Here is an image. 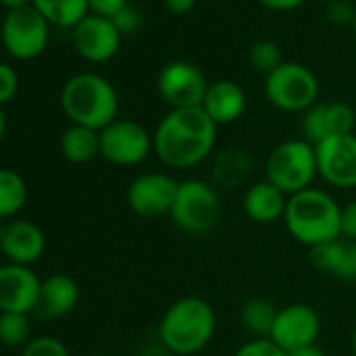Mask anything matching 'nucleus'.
Returning a JSON list of instances; mask_svg holds the SVG:
<instances>
[{
	"label": "nucleus",
	"instance_id": "5",
	"mask_svg": "<svg viewBox=\"0 0 356 356\" xmlns=\"http://www.w3.org/2000/svg\"><path fill=\"white\" fill-rule=\"evenodd\" d=\"M316 176V149L306 138H289L279 143L264 161V178L287 197L310 189Z\"/></svg>",
	"mask_w": 356,
	"mask_h": 356
},
{
	"label": "nucleus",
	"instance_id": "41",
	"mask_svg": "<svg viewBox=\"0 0 356 356\" xmlns=\"http://www.w3.org/2000/svg\"><path fill=\"white\" fill-rule=\"evenodd\" d=\"M352 354L356 356V327H354V331H352Z\"/></svg>",
	"mask_w": 356,
	"mask_h": 356
},
{
	"label": "nucleus",
	"instance_id": "25",
	"mask_svg": "<svg viewBox=\"0 0 356 356\" xmlns=\"http://www.w3.org/2000/svg\"><path fill=\"white\" fill-rule=\"evenodd\" d=\"M277 312H279V308L275 306L273 300L262 298V296H254V298L243 302L239 316H241L243 329L252 337H270Z\"/></svg>",
	"mask_w": 356,
	"mask_h": 356
},
{
	"label": "nucleus",
	"instance_id": "22",
	"mask_svg": "<svg viewBox=\"0 0 356 356\" xmlns=\"http://www.w3.org/2000/svg\"><path fill=\"white\" fill-rule=\"evenodd\" d=\"M61 153L72 163H88L95 157H101V138L99 130L72 124L59 140Z\"/></svg>",
	"mask_w": 356,
	"mask_h": 356
},
{
	"label": "nucleus",
	"instance_id": "11",
	"mask_svg": "<svg viewBox=\"0 0 356 356\" xmlns=\"http://www.w3.org/2000/svg\"><path fill=\"white\" fill-rule=\"evenodd\" d=\"M178 183L168 172H145L134 176L126 189L128 208L140 218L170 216L176 200Z\"/></svg>",
	"mask_w": 356,
	"mask_h": 356
},
{
	"label": "nucleus",
	"instance_id": "24",
	"mask_svg": "<svg viewBox=\"0 0 356 356\" xmlns=\"http://www.w3.org/2000/svg\"><path fill=\"white\" fill-rule=\"evenodd\" d=\"M28 204L26 178L11 168H0V220H13Z\"/></svg>",
	"mask_w": 356,
	"mask_h": 356
},
{
	"label": "nucleus",
	"instance_id": "12",
	"mask_svg": "<svg viewBox=\"0 0 356 356\" xmlns=\"http://www.w3.org/2000/svg\"><path fill=\"white\" fill-rule=\"evenodd\" d=\"M321 333V316L318 312L302 302L287 304L279 308L273 331H270V341H275L285 354L314 346Z\"/></svg>",
	"mask_w": 356,
	"mask_h": 356
},
{
	"label": "nucleus",
	"instance_id": "45",
	"mask_svg": "<svg viewBox=\"0 0 356 356\" xmlns=\"http://www.w3.org/2000/svg\"><path fill=\"white\" fill-rule=\"evenodd\" d=\"M168 356H174V354H168Z\"/></svg>",
	"mask_w": 356,
	"mask_h": 356
},
{
	"label": "nucleus",
	"instance_id": "7",
	"mask_svg": "<svg viewBox=\"0 0 356 356\" xmlns=\"http://www.w3.org/2000/svg\"><path fill=\"white\" fill-rule=\"evenodd\" d=\"M264 95L281 111L304 113L318 99V80L306 65L285 61L264 78Z\"/></svg>",
	"mask_w": 356,
	"mask_h": 356
},
{
	"label": "nucleus",
	"instance_id": "8",
	"mask_svg": "<svg viewBox=\"0 0 356 356\" xmlns=\"http://www.w3.org/2000/svg\"><path fill=\"white\" fill-rule=\"evenodd\" d=\"M49 26L51 24L30 5L17 11H7L0 26V38L11 57L30 61L47 51Z\"/></svg>",
	"mask_w": 356,
	"mask_h": 356
},
{
	"label": "nucleus",
	"instance_id": "13",
	"mask_svg": "<svg viewBox=\"0 0 356 356\" xmlns=\"http://www.w3.org/2000/svg\"><path fill=\"white\" fill-rule=\"evenodd\" d=\"M316 149V165L318 178L323 183L337 189H354L356 187V134L331 136L318 145Z\"/></svg>",
	"mask_w": 356,
	"mask_h": 356
},
{
	"label": "nucleus",
	"instance_id": "23",
	"mask_svg": "<svg viewBox=\"0 0 356 356\" xmlns=\"http://www.w3.org/2000/svg\"><path fill=\"white\" fill-rule=\"evenodd\" d=\"M32 7L51 24L59 28H76L90 15L88 0H32Z\"/></svg>",
	"mask_w": 356,
	"mask_h": 356
},
{
	"label": "nucleus",
	"instance_id": "2",
	"mask_svg": "<svg viewBox=\"0 0 356 356\" xmlns=\"http://www.w3.org/2000/svg\"><path fill=\"white\" fill-rule=\"evenodd\" d=\"M214 333L216 312L202 296L174 300L159 321V339L174 356H195L204 352Z\"/></svg>",
	"mask_w": 356,
	"mask_h": 356
},
{
	"label": "nucleus",
	"instance_id": "15",
	"mask_svg": "<svg viewBox=\"0 0 356 356\" xmlns=\"http://www.w3.org/2000/svg\"><path fill=\"white\" fill-rule=\"evenodd\" d=\"M356 128V111L343 101L314 103L302 115V138L318 145L331 136L352 134Z\"/></svg>",
	"mask_w": 356,
	"mask_h": 356
},
{
	"label": "nucleus",
	"instance_id": "17",
	"mask_svg": "<svg viewBox=\"0 0 356 356\" xmlns=\"http://www.w3.org/2000/svg\"><path fill=\"white\" fill-rule=\"evenodd\" d=\"M44 250H47V237L36 222L24 218H13L5 222L0 252H3V256L11 264L32 266L42 258Z\"/></svg>",
	"mask_w": 356,
	"mask_h": 356
},
{
	"label": "nucleus",
	"instance_id": "42",
	"mask_svg": "<svg viewBox=\"0 0 356 356\" xmlns=\"http://www.w3.org/2000/svg\"><path fill=\"white\" fill-rule=\"evenodd\" d=\"M3 233H5V222L0 220V241H3Z\"/></svg>",
	"mask_w": 356,
	"mask_h": 356
},
{
	"label": "nucleus",
	"instance_id": "14",
	"mask_svg": "<svg viewBox=\"0 0 356 356\" xmlns=\"http://www.w3.org/2000/svg\"><path fill=\"white\" fill-rule=\"evenodd\" d=\"M74 47L78 55L90 63H107L111 61L122 42V34L113 26L111 19L101 15H86L74 30H72Z\"/></svg>",
	"mask_w": 356,
	"mask_h": 356
},
{
	"label": "nucleus",
	"instance_id": "32",
	"mask_svg": "<svg viewBox=\"0 0 356 356\" xmlns=\"http://www.w3.org/2000/svg\"><path fill=\"white\" fill-rule=\"evenodd\" d=\"M111 22H113V26L118 28V32H120L122 36H132V34H136V32L143 28V15H140V11H138L136 7H132L130 3H128L115 17H111Z\"/></svg>",
	"mask_w": 356,
	"mask_h": 356
},
{
	"label": "nucleus",
	"instance_id": "35",
	"mask_svg": "<svg viewBox=\"0 0 356 356\" xmlns=\"http://www.w3.org/2000/svg\"><path fill=\"white\" fill-rule=\"evenodd\" d=\"M126 5H128V0H88L90 13L107 17V19L115 17Z\"/></svg>",
	"mask_w": 356,
	"mask_h": 356
},
{
	"label": "nucleus",
	"instance_id": "16",
	"mask_svg": "<svg viewBox=\"0 0 356 356\" xmlns=\"http://www.w3.org/2000/svg\"><path fill=\"white\" fill-rule=\"evenodd\" d=\"M42 279L32 266L3 264L0 266V312L32 314L40 296Z\"/></svg>",
	"mask_w": 356,
	"mask_h": 356
},
{
	"label": "nucleus",
	"instance_id": "27",
	"mask_svg": "<svg viewBox=\"0 0 356 356\" xmlns=\"http://www.w3.org/2000/svg\"><path fill=\"white\" fill-rule=\"evenodd\" d=\"M30 314L24 312H0V343L9 348L26 346L32 337Z\"/></svg>",
	"mask_w": 356,
	"mask_h": 356
},
{
	"label": "nucleus",
	"instance_id": "34",
	"mask_svg": "<svg viewBox=\"0 0 356 356\" xmlns=\"http://www.w3.org/2000/svg\"><path fill=\"white\" fill-rule=\"evenodd\" d=\"M339 237H343V239L356 243V200H352V202H348L346 206H341Z\"/></svg>",
	"mask_w": 356,
	"mask_h": 356
},
{
	"label": "nucleus",
	"instance_id": "38",
	"mask_svg": "<svg viewBox=\"0 0 356 356\" xmlns=\"http://www.w3.org/2000/svg\"><path fill=\"white\" fill-rule=\"evenodd\" d=\"M287 356H327V354L323 352V348H318V346L314 343V346H306V348L293 350V352H289Z\"/></svg>",
	"mask_w": 356,
	"mask_h": 356
},
{
	"label": "nucleus",
	"instance_id": "33",
	"mask_svg": "<svg viewBox=\"0 0 356 356\" xmlns=\"http://www.w3.org/2000/svg\"><path fill=\"white\" fill-rule=\"evenodd\" d=\"M19 90V76L17 72L9 65L0 61V107L5 103H11Z\"/></svg>",
	"mask_w": 356,
	"mask_h": 356
},
{
	"label": "nucleus",
	"instance_id": "19",
	"mask_svg": "<svg viewBox=\"0 0 356 356\" xmlns=\"http://www.w3.org/2000/svg\"><path fill=\"white\" fill-rule=\"evenodd\" d=\"M287 195L277 189L266 178L258 183H252L241 200L245 216L256 225H273L277 220H283L287 210Z\"/></svg>",
	"mask_w": 356,
	"mask_h": 356
},
{
	"label": "nucleus",
	"instance_id": "31",
	"mask_svg": "<svg viewBox=\"0 0 356 356\" xmlns=\"http://www.w3.org/2000/svg\"><path fill=\"white\" fill-rule=\"evenodd\" d=\"M356 17V7L350 0H333L327 5V22L333 28H352Z\"/></svg>",
	"mask_w": 356,
	"mask_h": 356
},
{
	"label": "nucleus",
	"instance_id": "29",
	"mask_svg": "<svg viewBox=\"0 0 356 356\" xmlns=\"http://www.w3.org/2000/svg\"><path fill=\"white\" fill-rule=\"evenodd\" d=\"M22 356H70V350L61 339L53 335H40V337H32L24 346Z\"/></svg>",
	"mask_w": 356,
	"mask_h": 356
},
{
	"label": "nucleus",
	"instance_id": "44",
	"mask_svg": "<svg viewBox=\"0 0 356 356\" xmlns=\"http://www.w3.org/2000/svg\"><path fill=\"white\" fill-rule=\"evenodd\" d=\"M325 3H333V0H325Z\"/></svg>",
	"mask_w": 356,
	"mask_h": 356
},
{
	"label": "nucleus",
	"instance_id": "26",
	"mask_svg": "<svg viewBox=\"0 0 356 356\" xmlns=\"http://www.w3.org/2000/svg\"><path fill=\"white\" fill-rule=\"evenodd\" d=\"M250 168H252V159L243 149H225L216 155L214 178L218 185L233 189L245 181Z\"/></svg>",
	"mask_w": 356,
	"mask_h": 356
},
{
	"label": "nucleus",
	"instance_id": "37",
	"mask_svg": "<svg viewBox=\"0 0 356 356\" xmlns=\"http://www.w3.org/2000/svg\"><path fill=\"white\" fill-rule=\"evenodd\" d=\"M258 3L270 11H293L302 7L306 0H258Z\"/></svg>",
	"mask_w": 356,
	"mask_h": 356
},
{
	"label": "nucleus",
	"instance_id": "28",
	"mask_svg": "<svg viewBox=\"0 0 356 356\" xmlns=\"http://www.w3.org/2000/svg\"><path fill=\"white\" fill-rule=\"evenodd\" d=\"M248 61H250V65L256 72H260L264 76L273 74L277 67H281L285 63L283 55H281V49L273 40H258V42H254L250 53H248Z\"/></svg>",
	"mask_w": 356,
	"mask_h": 356
},
{
	"label": "nucleus",
	"instance_id": "1",
	"mask_svg": "<svg viewBox=\"0 0 356 356\" xmlns=\"http://www.w3.org/2000/svg\"><path fill=\"white\" fill-rule=\"evenodd\" d=\"M218 140V126L204 107L170 109L153 132V153L174 170H189L210 157Z\"/></svg>",
	"mask_w": 356,
	"mask_h": 356
},
{
	"label": "nucleus",
	"instance_id": "43",
	"mask_svg": "<svg viewBox=\"0 0 356 356\" xmlns=\"http://www.w3.org/2000/svg\"><path fill=\"white\" fill-rule=\"evenodd\" d=\"M352 30H354V34H356V17H354V24H352Z\"/></svg>",
	"mask_w": 356,
	"mask_h": 356
},
{
	"label": "nucleus",
	"instance_id": "39",
	"mask_svg": "<svg viewBox=\"0 0 356 356\" xmlns=\"http://www.w3.org/2000/svg\"><path fill=\"white\" fill-rule=\"evenodd\" d=\"M0 5H3L7 11H17V9L30 7L32 0H0Z\"/></svg>",
	"mask_w": 356,
	"mask_h": 356
},
{
	"label": "nucleus",
	"instance_id": "18",
	"mask_svg": "<svg viewBox=\"0 0 356 356\" xmlns=\"http://www.w3.org/2000/svg\"><path fill=\"white\" fill-rule=\"evenodd\" d=\"M80 302V285L70 275H51L40 285V296L34 308L38 321H57L67 316Z\"/></svg>",
	"mask_w": 356,
	"mask_h": 356
},
{
	"label": "nucleus",
	"instance_id": "40",
	"mask_svg": "<svg viewBox=\"0 0 356 356\" xmlns=\"http://www.w3.org/2000/svg\"><path fill=\"white\" fill-rule=\"evenodd\" d=\"M5 132H7V118H5L3 107H0V140L5 138Z\"/></svg>",
	"mask_w": 356,
	"mask_h": 356
},
{
	"label": "nucleus",
	"instance_id": "10",
	"mask_svg": "<svg viewBox=\"0 0 356 356\" xmlns=\"http://www.w3.org/2000/svg\"><path fill=\"white\" fill-rule=\"evenodd\" d=\"M210 82L191 61H172L157 76V92L170 109L202 107Z\"/></svg>",
	"mask_w": 356,
	"mask_h": 356
},
{
	"label": "nucleus",
	"instance_id": "20",
	"mask_svg": "<svg viewBox=\"0 0 356 356\" xmlns=\"http://www.w3.org/2000/svg\"><path fill=\"white\" fill-rule=\"evenodd\" d=\"M310 264L333 279L354 281L356 279V243L343 237L327 241L310 250Z\"/></svg>",
	"mask_w": 356,
	"mask_h": 356
},
{
	"label": "nucleus",
	"instance_id": "9",
	"mask_svg": "<svg viewBox=\"0 0 356 356\" xmlns=\"http://www.w3.org/2000/svg\"><path fill=\"white\" fill-rule=\"evenodd\" d=\"M99 138L101 157L122 168L143 163L153 151V134L134 120H113L99 132Z\"/></svg>",
	"mask_w": 356,
	"mask_h": 356
},
{
	"label": "nucleus",
	"instance_id": "30",
	"mask_svg": "<svg viewBox=\"0 0 356 356\" xmlns=\"http://www.w3.org/2000/svg\"><path fill=\"white\" fill-rule=\"evenodd\" d=\"M233 356H287V354L268 337H252L243 346H239Z\"/></svg>",
	"mask_w": 356,
	"mask_h": 356
},
{
	"label": "nucleus",
	"instance_id": "36",
	"mask_svg": "<svg viewBox=\"0 0 356 356\" xmlns=\"http://www.w3.org/2000/svg\"><path fill=\"white\" fill-rule=\"evenodd\" d=\"M197 5V0H163L165 11L172 15H189Z\"/></svg>",
	"mask_w": 356,
	"mask_h": 356
},
{
	"label": "nucleus",
	"instance_id": "3",
	"mask_svg": "<svg viewBox=\"0 0 356 356\" xmlns=\"http://www.w3.org/2000/svg\"><path fill=\"white\" fill-rule=\"evenodd\" d=\"M341 206L323 189L310 187L287 200L283 216L287 233L308 250L339 237Z\"/></svg>",
	"mask_w": 356,
	"mask_h": 356
},
{
	"label": "nucleus",
	"instance_id": "21",
	"mask_svg": "<svg viewBox=\"0 0 356 356\" xmlns=\"http://www.w3.org/2000/svg\"><path fill=\"white\" fill-rule=\"evenodd\" d=\"M202 107L210 115V120L220 128V126H229L237 122L243 115L248 107V97L237 82L218 80L210 84Z\"/></svg>",
	"mask_w": 356,
	"mask_h": 356
},
{
	"label": "nucleus",
	"instance_id": "6",
	"mask_svg": "<svg viewBox=\"0 0 356 356\" xmlns=\"http://www.w3.org/2000/svg\"><path fill=\"white\" fill-rule=\"evenodd\" d=\"M222 202L214 185L202 178H187L178 183L170 218L178 231L200 237L208 235L220 220Z\"/></svg>",
	"mask_w": 356,
	"mask_h": 356
},
{
	"label": "nucleus",
	"instance_id": "4",
	"mask_svg": "<svg viewBox=\"0 0 356 356\" xmlns=\"http://www.w3.org/2000/svg\"><path fill=\"white\" fill-rule=\"evenodd\" d=\"M61 109L76 126L103 130L118 120L120 97L113 84L99 74H76L61 88Z\"/></svg>",
	"mask_w": 356,
	"mask_h": 356
}]
</instances>
